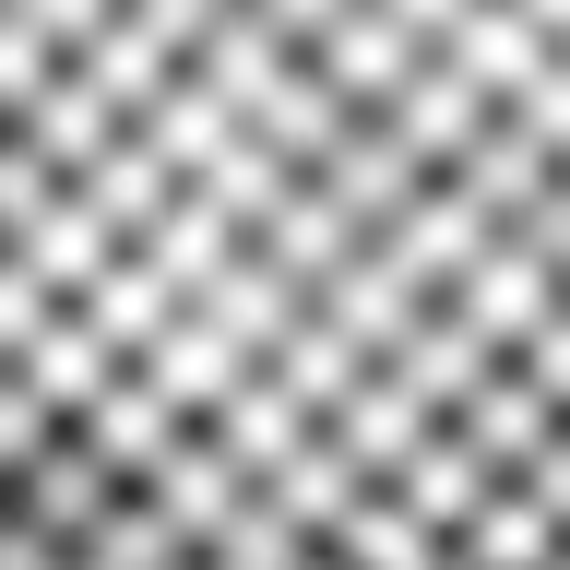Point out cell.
<instances>
[{"instance_id":"6da1fadb","label":"cell","mask_w":570,"mask_h":570,"mask_svg":"<svg viewBox=\"0 0 570 570\" xmlns=\"http://www.w3.org/2000/svg\"><path fill=\"white\" fill-rule=\"evenodd\" d=\"M0 570H570V0H0Z\"/></svg>"}]
</instances>
